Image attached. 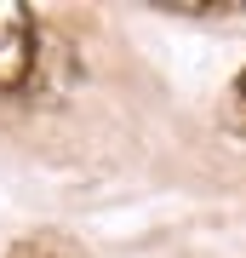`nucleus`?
Masks as SVG:
<instances>
[{"label":"nucleus","instance_id":"nucleus-3","mask_svg":"<svg viewBox=\"0 0 246 258\" xmlns=\"http://www.w3.org/2000/svg\"><path fill=\"white\" fill-rule=\"evenodd\" d=\"M223 120L246 138V69L235 75V86H229V103H223Z\"/></svg>","mask_w":246,"mask_h":258},{"label":"nucleus","instance_id":"nucleus-1","mask_svg":"<svg viewBox=\"0 0 246 258\" xmlns=\"http://www.w3.org/2000/svg\"><path fill=\"white\" fill-rule=\"evenodd\" d=\"M35 52H40L35 12L18 6V0H0V98L18 92L29 75H35Z\"/></svg>","mask_w":246,"mask_h":258},{"label":"nucleus","instance_id":"nucleus-2","mask_svg":"<svg viewBox=\"0 0 246 258\" xmlns=\"http://www.w3.org/2000/svg\"><path fill=\"white\" fill-rule=\"evenodd\" d=\"M6 258H80V252L69 241H57V235H29L18 247H6Z\"/></svg>","mask_w":246,"mask_h":258}]
</instances>
